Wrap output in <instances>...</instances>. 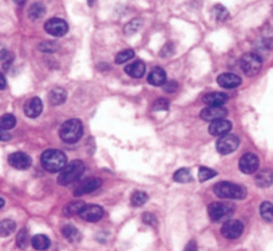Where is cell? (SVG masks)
<instances>
[{
  "label": "cell",
  "instance_id": "obj_1",
  "mask_svg": "<svg viewBox=\"0 0 273 251\" xmlns=\"http://www.w3.org/2000/svg\"><path fill=\"white\" fill-rule=\"evenodd\" d=\"M42 165L48 172H60L67 166V156L59 150H47L42 154Z\"/></svg>",
  "mask_w": 273,
  "mask_h": 251
},
{
  "label": "cell",
  "instance_id": "obj_2",
  "mask_svg": "<svg viewBox=\"0 0 273 251\" xmlns=\"http://www.w3.org/2000/svg\"><path fill=\"white\" fill-rule=\"evenodd\" d=\"M213 192L221 199H244L246 197L245 187L230 182H218L213 186Z\"/></svg>",
  "mask_w": 273,
  "mask_h": 251
},
{
  "label": "cell",
  "instance_id": "obj_3",
  "mask_svg": "<svg viewBox=\"0 0 273 251\" xmlns=\"http://www.w3.org/2000/svg\"><path fill=\"white\" fill-rule=\"evenodd\" d=\"M83 135V126L78 119H70L62 124L59 130V136L66 143H76Z\"/></svg>",
  "mask_w": 273,
  "mask_h": 251
},
{
  "label": "cell",
  "instance_id": "obj_4",
  "mask_svg": "<svg viewBox=\"0 0 273 251\" xmlns=\"http://www.w3.org/2000/svg\"><path fill=\"white\" fill-rule=\"evenodd\" d=\"M83 171H85V163L82 160H74L60 171L58 183L60 186H69L73 182L79 179L80 175L83 174Z\"/></svg>",
  "mask_w": 273,
  "mask_h": 251
},
{
  "label": "cell",
  "instance_id": "obj_5",
  "mask_svg": "<svg viewBox=\"0 0 273 251\" xmlns=\"http://www.w3.org/2000/svg\"><path fill=\"white\" fill-rule=\"evenodd\" d=\"M233 210H235L233 206H230L228 203H212V204H209L208 207L209 218L212 219L213 222H221V220L232 217V214L235 213Z\"/></svg>",
  "mask_w": 273,
  "mask_h": 251
},
{
  "label": "cell",
  "instance_id": "obj_6",
  "mask_svg": "<svg viewBox=\"0 0 273 251\" xmlns=\"http://www.w3.org/2000/svg\"><path fill=\"white\" fill-rule=\"evenodd\" d=\"M240 64L242 71H244L248 76H253V75H256L257 72L261 69L262 60L257 53L248 52L241 58Z\"/></svg>",
  "mask_w": 273,
  "mask_h": 251
},
{
  "label": "cell",
  "instance_id": "obj_7",
  "mask_svg": "<svg viewBox=\"0 0 273 251\" xmlns=\"http://www.w3.org/2000/svg\"><path fill=\"white\" fill-rule=\"evenodd\" d=\"M238 144H240V139L237 138L236 135L226 134V135L221 136V138L217 140L216 147H217V151H218L221 155H228L232 154L233 151H236L237 147H238Z\"/></svg>",
  "mask_w": 273,
  "mask_h": 251
},
{
  "label": "cell",
  "instance_id": "obj_8",
  "mask_svg": "<svg viewBox=\"0 0 273 251\" xmlns=\"http://www.w3.org/2000/svg\"><path fill=\"white\" fill-rule=\"evenodd\" d=\"M44 30L47 33H50L51 36H63L67 33L69 31V26H67V23L63 20V19H60V17H53V19H50L48 21H46V24H44Z\"/></svg>",
  "mask_w": 273,
  "mask_h": 251
},
{
  "label": "cell",
  "instance_id": "obj_9",
  "mask_svg": "<svg viewBox=\"0 0 273 251\" xmlns=\"http://www.w3.org/2000/svg\"><path fill=\"white\" fill-rule=\"evenodd\" d=\"M242 233H244V224L240 220H228L221 229V234L226 239H237L242 235Z\"/></svg>",
  "mask_w": 273,
  "mask_h": 251
},
{
  "label": "cell",
  "instance_id": "obj_10",
  "mask_svg": "<svg viewBox=\"0 0 273 251\" xmlns=\"http://www.w3.org/2000/svg\"><path fill=\"white\" fill-rule=\"evenodd\" d=\"M103 215H105L103 208H102L101 206H96V204L85 206V208H83L79 214L80 218L83 219V220H86V222H91V223L101 220V219L103 218Z\"/></svg>",
  "mask_w": 273,
  "mask_h": 251
},
{
  "label": "cell",
  "instance_id": "obj_11",
  "mask_svg": "<svg viewBox=\"0 0 273 251\" xmlns=\"http://www.w3.org/2000/svg\"><path fill=\"white\" fill-rule=\"evenodd\" d=\"M238 166H240V170L242 171L244 174H255V172L258 170L260 162H258L257 155L248 152V154L241 156Z\"/></svg>",
  "mask_w": 273,
  "mask_h": 251
},
{
  "label": "cell",
  "instance_id": "obj_12",
  "mask_svg": "<svg viewBox=\"0 0 273 251\" xmlns=\"http://www.w3.org/2000/svg\"><path fill=\"white\" fill-rule=\"evenodd\" d=\"M228 111L222 106H209L201 111V117L206 122H213L217 119H224Z\"/></svg>",
  "mask_w": 273,
  "mask_h": 251
},
{
  "label": "cell",
  "instance_id": "obj_13",
  "mask_svg": "<svg viewBox=\"0 0 273 251\" xmlns=\"http://www.w3.org/2000/svg\"><path fill=\"white\" fill-rule=\"evenodd\" d=\"M8 163H10L16 170H27L31 166V158L24 152H14L8 156Z\"/></svg>",
  "mask_w": 273,
  "mask_h": 251
},
{
  "label": "cell",
  "instance_id": "obj_14",
  "mask_svg": "<svg viewBox=\"0 0 273 251\" xmlns=\"http://www.w3.org/2000/svg\"><path fill=\"white\" fill-rule=\"evenodd\" d=\"M102 186V181L99 178H89L86 179L82 184L76 187V190L74 191L75 197H82L86 194H90V192L95 191L99 187Z\"/></svg>",
  "mask_w": 273,
  "mask_h": 251
},
{
  "label": "cell",
  "instance_id": "obj_15",
  "mask_svg": "<svg viewBox=\"0 0 273 251\" xmlns=\"http://www.w3.org/2000/svg\"><path fill=\"white\" fill-rule=\"evenodd\" d=\"M230 130H232V123L226 119L213 120L209 126V133L214 136H224L226 134H229Z\"/></svg>",
  "mask_w": 273,
  "mask_h": 251
},
{
  "label": "cell",
  "instance_id": "obj_16",
  "mask_svg": "<svg viewBox=\"0 0 273 251\" xmlns=\"http://www.w3.org/2000/svg\"><path fill=\"white\" fill-rule=\"evenodd\" d=\"M43 111V103L39 98H32L24 104V114L28 117H37Z\"/></svg>",
  "mask_w": 273,
  "mask_h": 251
},
{
  "label": "cell",
  "instance_id": "obj_17",
  "mask_svg": "<svg viewBox=\"0 0 273 251\" xmlns=\"http://www.w3.org/2000/svg\"><path fill=\"white\" fill-rule=\"evenodd\" d=\"M217 83L222 88H236L241 84V78L235 74H222L217 78Z\"/></svg>",
  "mask_w": 273,
  "mask_h": 251
},
{
  "label": "cell",
  "instance_id": "obj_18",
  "mask_svg": "<svg viewBox=\"0 0 273 251\" xmlns=\"http://www.w3.org/2000/svg\"><path fill=\"white\" fill-rule=\"evenodd\" d=\"M255 181L258 187H262V188L269 187L273 183V171L271 168H262L257 172Z\"/></svg>",
  "mask_w": 273,
  "mask_h": 251
},
{
  "label": "cell",
  "instance_id": "obj_19",
  "mask_svg": "<svg viewBox=\"0 0 273 251\" xmlns=\"http://www.w3.org/2000/svg\"><path fill=\"white\" fill-rule=\"evenodd\" d=\"M145 69H146V67H145L144 62L137 60V62H134V63L126 66L125 72H126L128 76H131V78L139 79V78H142V76L145 75Z\"/></svg>",
  "mask_w": 273,
  "mask_h": 251
},
{
  "label": "cell",
  "instance_id": "obj_20",
  "mask_svg": "<svg viewBox=\"0 0 273 251\" xmlns=\"http://www.w3.org/2000/svg\"><path fill=\"white\" fill-rule=\"evenodd\" d=\"M202 100L205 104H209V106H222L225 101L228 100V96L221 92H209L203 96Z\"/></svg>",
  "mask_w": 273,
  "mask_h": 251
},
{
  "label": "cell",
  "instance_id": "obj_21",
  "mask_svg": "<svg viewBox=\"0 0 273 251\" xmlns=\"http://www.w3.org/2000/svg\"><path fill=\"white\" fill-rule=\"evenodd\" d=\"M147 80L151 85H164L166 82L165 71L160 67H155L151 69V72L147 76Z\"/></svg>",
  "mask_w": 273,
  "mask_h": 251
},
{
  "label": "cell",
  "instance_id": "obj_22",
  "mask_svg": "<svg viewBox=\"0 0 273 251\" xmlns=\"http://www.w3.org/2000/svg\"><path fill=\"white\" fill-rule=\"evenodd\" d=\"M66 98H67V92H66V90H63V88H60V87L54 88V90L50 91V94H48V100H50V103L54 104V106H59V104L64 103Z\"/></svg>",
  "mask_w": 273,
  "mask_h": 251
},
{
  "label": "cell",
  "instance_id": "obj_23",
  "mask_svg": "<svg viewBox=\"0 0 273 251\" xmlns=\"http://www.w3.org/2000/svg\"><path fill=\"white\" fill-rule=\"evenodd\" d=\"M85 203L82 202V201H73V202H70L63 210V215L64 217H74L76 214H80V211L85 208Z\"/></svg>",
  "mask_w": 273,
  "mask_h": 251
},
{
  "label": "cell",
  "instance_id": "obj_24",
  "mask_svg": "<svg viewBox=\"0 0 273 251\" xmlns=\"http://www.w3.org/2000/svg\"><path fill=\"white\" fill-rule=\"evenodd\" d=\"M50 239H48V236L43 234H37L35 235L34 238L31 239V245L32 247L37 251H44L47 250L48 247H50Z\"/></svg>",
  "mask_w": 273,
  "mask_h": 251
},
{
  "label": "cell",
  "instance_id": "obj_25",
  "mask_svg": "<svg viewBox=\"0 0 273 251\" xmlns=\"http://www.w3.org/2000/svg\"><path fill=\"white\" fill-rule=\"evenodd\" d=\"M62 234H63L64 238L67 240H70L71 243H76V242H79L80 240L79 230L76 229V227H74V226H71V224L64 226L63 229H62Z\"/></svg>",
  "mask_w": 273,
  "mask_h": 251
},
{
  "label": "cell",
  "instance_id": "obj_26",
  "mask_svg": "<svg viewBox=\"0 0 273 251\" xmlns=\"http://www.w3.org/2000/svg\"><path fill=\"white\" fill-rule=\"evenodd\" d=\"M16 229V224L14 220H11V219H4V220H1L0 222V236H10Z\"/></svg>",
  "mask_w": 273,
  "mask_h": 251
},
{
  "label": "cell",
  "instance_id": "obj_27",
  "mask_svg": "<svg viewBox=\"0 0 273 251\" xmlns=\"http://www.w3.org/2000/svg\"><path fill=\"white\" fill-rule=\"evenodd\" d=\"M44 14H46L44 5L40 4V3H34V4L30 7V11H28V17H30L31 20H37V19L43 17Z\"/></svg>",
  "mask_w": 273,
  "mask_h": 251
},
{
  "label": "cell",
  "instance_id": "obj_28",
  "mask_svg": "<svg viewBox=\"0 0 273 251\" xmlns=\"http://www.w3.org/2000/svg\"><path fill=\"white\" fill-rule=\"evenodd\" d=\"M260 214H261V218L265 222H273V204L271 202H264L260 206Z\"/></svg>",
  "mask_w": 273,
  "mask_h": 251
},
{
  "label": "cell",
  "instance_id": "obj_29",
  "mask_svg": "<svg viewBox=\"0 0 273 251\" xmlns=\"http://www.w3.org/2000/svg\"><path fill=\"white\" fill-rule=\"evenodd\" d=\"M147 194L144 191H135L133 192V195H131V199H130V202H131V206L134 207H141V206H144L145 203L147 202Z\"/></svg>",
  "mask_w": 273,
  "mask_h": 251
},
{
  "label": "cell",
  "instance_id": "obj_30",
  "mask_svg": "<svg viewBox=\"0 0 273 251\" xmlns=\"http://www.w3.org/2000/svg\"><path fill=\"white\" fill-rule=\"evenodd\" d=\"M16 126V117L12 114H5L0 117V128L3 130H11Z\"/></svg>",
  "mask_w": 273,
  "mask_h": 251
},
{
  "label": "cell",
  "instance_id": "obj_31",
  "mask_svg": "<svg viewBox=\"0 0 273 251\" xmlns=\"http://www.w3.org/2000/svg\"><path fill=\"white\" fill-rule=\"evenodd\" d=\"M212 15H213V17L216 19V20L224 21V20H226V19H228L229 14H228V10L225 8L224 5L217 4V5H214V7H213Z\"/></svg>",
  "mask_w": 273,
  "mask_h": 251
},
{
  "label": "cell",
  "instance_id": "obj_32",
  "mask_svg": "<svg viewBox=\"0 0 273 251\" xmlns=\"http://www.w3.org/2000/svg\"><path fill=\"white\" fill-rule=\"evenodd\" d=\"M173 178L178 183H189V182H192V174L187 168H180L178 171H176V174H174Z\"/></svg>",
  "mask_w": 273,
  "mask_h": 251
},
{
  "label": "cell",
  "instance_id": "obj_33",
  "mask_svg": "<svg viewBox=\"0 0 273 251\" xmlns=\"http://www.w3.org/2000/svg\"><path fill=\"white\" fill-rule=\"evenodd\" d=\"M16 245H18V247H20V249H27V246L30 245V236H28V231L26 229H21L18 233Z\"/></svg>",
  "mask_w": 273,
  "mask_h": 251
},
{
  "label": "cell",
  "instance_id": "obj_34",
  "mask_svg": "<svg viewBox=\"0 0 273 251\" xmlns=\"http://www.w3.org/2000/svg\"><path fill=\"white\" fill-rule=\"evenodd\" d=\"M134 58V51L133 50H123L121 52L118 53L115 56V63L117 64H123L128 62L130 59Z\"/></svg>",
  "mask_w": 273,
  "mask_h": 251
},
{
  "label": "cell",
  "instance_id": "obj_35",
  "mask_svg": "<svg viewBox=\"0 0 273 251\" xmlns=\"http://www.w3.org/2000/svg\"><path fill=\"white\" fill-rule=\"evenodd\" d=\"M217 175V172L214 170H210L208 167H200V172H198V178L201 182H206L212 179L213 176Z\"/></svg>",
  "mask_w": 273,
  "mask_h": 251
},
{
  "label": "cell",
  "instance_id": "obj_36",
  "mask_svg": "<svg viewBox=\"0 0 273 251\" xmlns=\"http://www.w3.org/2000/svg\"><path fill=\"white\" fill-rule=\"evenodd\" d=\"M139 27H141V20H139V19H133L130 23H127V24L125 26V33H126V35H131L134 32L138 31Z\"/></svg>",
  "mask_w": 273,
  "mask_h": 251
},
{
  "label": "cell",
  "instance_id": "obj_37",
  "mask_svg": "<svg viewBox=\"0 0 273 251\" xmlns=\"http://www.w3.org/2000/svg\"><path fill=\"white\" fill-rule=\"evenodd\" d=\"M153 110H154V111H166V110H169V100H167V99H164V98L155 100Z\"/></svg>",
  "mask_w": 273,
  "mask_h": 251
},
{
  "label": "cell",
  "instance_id": "obj_38",
  "mask_svg": "<svg viewBox=\"0 0 273 251\" xmlns=\"http://www.w3.org/2000/svg\"><path fill=\"white\" fill-rule=\"evenodd\" d=\"M39 48L42 50L43 52H55L58 50V44L54 42H43Z\"/></svg>",
  "mask_w": 273,
  "mask_h": 251
},
{
  "label": "cell",
  "instance_id": "obj_39",
  "mask_svg": "<svg viewBox=\"0 0 273 251\" xmlns=\"http://www.w3.org/2000/svg\"><path fill=\"white\" fill-rule=\"evenodd\" d=\"M14 59V56L11 55L10 51L7 50V48L3 46V44H0V60H4V62H8L11 63V60Z\"/></svg>",
  "mask_w": 273,
  "mask_h": 251
},
{
  "label": "cell",
  "instance_id": "obj_40",
  "mask_svg": "<svg viewBox=\"0 0 273 251\" xmlns=\"http://www.w3.org/2000/svg\"><path fill=\"white\" fill-rule=\"evenodd\" d=\"M164 90L166 92H176L178 90V84H177V82L174 80H170V82H165V84H164Z\"/></svg>",
  "mask_w": 273,
  "mask_h": 251
},
{
  "label": "cell",
  "instance_id": "obj_41",
  "mask_svg": "<svg viewBox=\"0 0 273 251\" xmlns=\"http://www.w3.org/2000/svg\"><path fill=\"white\" fill-rule=\"evenodd\" d=\"M142 220H144L146 224H150V226H155V224H157V218H155L153 214H144V215H142Z\"/></svg>",
  "mask_w": 273,
  "mask_h": 251
},
{
  "label": "cell",
  "instance_id": "obj_42",
  "mask_svg": "<svg viewBox=\"0 0 273 251\" xmlns=\"http://www.w3.org/2000/svg\"><path fill=\"white\" fill-rule=\"evenodd\" d=\"M174 51V47H173V44L171 43H167L165 47L162 48V51H161V56H169L171 55Z\"/></svg>",
  "mask_w": 273,
  "mask_h": 251
},
{
  "label": "cell",
  "instance_id": "obj_43",
  "mask_svg": "<svg viewBox=\"0 0 273 251\" xmlns=\"http://www.w3.org/2000/svg\"><path fill=\"white\" fill-rule=\"evenodd\" d=\"M11 138H12V135L7 130L0 128V142H8V140H11Z\"/></svg>",
  "mask_w": 273,
  "mask_h": 251
},
{
  "label": "cell",
  "instance_id": "obj_44",
  "mask_svg": "<svg viewBox=\"0 0 273 251\" xmlns=\"http://www.w3.org/2000/svg\"><path fill=\"white\" fill-rule=\"evenodd\" d=\"M183 251H198L196 240H190V242H189V243L186 245V247H185V250Z\"/></svg>",
  "mask_w": 273,
  "mask_h": 251
},
{
  "label": "cell",
  "instance_id": "obj_45",
  "mask_svg": "<svg viewBox=\"0 0 273 251\" xmlns=\"http://www.w3.org/2000/svg\"><path fill=\"white\" fill-rule=\"evenodd\" d=\"M5 87H7V80L4 75L0 72V90H4Z\"/></svg>",
  "mask_w": 273,
  "mask_h": 251
},
{
  "label": "cell",
  "instance_id": "obj_46",
  "mask_svg": "<svg viewBox=\"0 0 273 251\" xmlns=\"http://www.w3.org/2000/svg\"><path fill=\"white\" fill-rule=\"evenodd\" d=\"M14 1H15L18 5H23L24 3H26V0H14Z\"/></svg>",
  "mask_w": 273,
  "mask_h": 251
},
{
  "label": "cell",
  "instance_id": "obj_47",
  "mask_svg": "<svg viewBox=\"0 0 273 251\" xmlns=\"http://www.w3.org/2000/svg\"><path fill=\"white\" fill-rule=\"evenodd\" d=\"M3 206H4V199H3V198H0V208L3 207Z\"/></svg>",
  "mask_w": 273,
  "mask_h": 251
},
{
  "label": "cell",
  "instance_id": "obj_48",
  "mask_svg": "<svg viewBox=\"0 0 273 251\" xmlns=\"http://www.w3.org/2000/svg\"><path fill=\"white\" fill-rule=\"evenodd\" d=\"M87 1H89V5L94 4V0H87Z\"/></svg>",
  "mask_w": 273,
  "mask_h": 251
}]
</instances>
